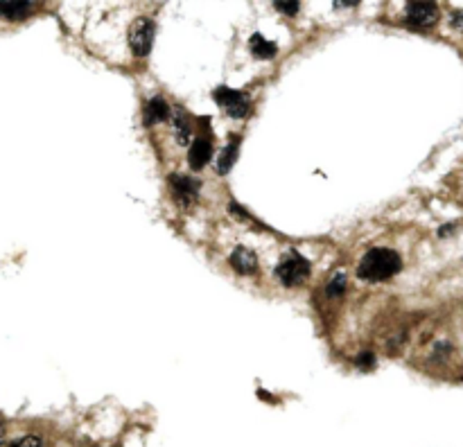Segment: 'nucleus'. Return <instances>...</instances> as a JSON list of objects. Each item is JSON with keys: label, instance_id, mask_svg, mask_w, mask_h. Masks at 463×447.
I'll list each match as a JSON object with an SVG mask.
<instances>
[{"label": "nucleus", "instance_id": "nucleus-6", "mask_svg": "<svg viewBox=\"0 0 463 447\" xmlns=\"http://www.w3.org/2000/svg\"><path fill=\"white\" fill-rule=\"evenodd\" d=\"M438 20V7L434 3H409L407 23L411 27H429Z\"/></svg>", "mask_w": 463, "mask_h": 447}, {"label": "nucleus", "instance_id": "nucleus-19", "mask_svg": "<svg viewBox=\"0 0 463 447\" xmlns=\"http://www.w3.org/2000/svg\"><path fill=\"white\" fill-rule=\"evenodd\" d=\"M450 233H455V224H445V226L438 231V235L445 238V235H450Z\"/></svg>", "mask_w": 463, "mask_h": 447}, {"label": "nucleus", "instance_id": "nucleus-1", "mask_svg": "<svg viewBox=\"0 0 463 447\" xmlns=\"http://www.w3.org/2000/svg\"><path fill=\"white\" fill-rule=\"evenodd\" d=\"M402 269V260L391 249H371L359 260L357 276L364 280H387Z\"/></svg>", "mask_w": 463, "mask_h": 447}, {"label": "nucleus", "instance_id": "nucleus-16", "mask_svg": "<svg viewBox=\"0 0 463 447\" xmlns=\"http://www.w3.org/2000/svg\"><path fill=\"white\" fill-rule=\"evenodd\" d=\"M12 447H43V441L39 439V436H23V439H18Z\"/></svg>", "mask_w": 463, "mask_h": 447}, {"label": "nucleus", "instance_id": "nucleus-11", "mask_svg": "<svg viewBox=\"0 0 463 447\" xmlns=\"http://www.w3.org/2000/svg\"><path fill=\"white\" fill-rule=\"evenodd\" d=\"M237 145H240V140H237V136H233V142H228V145L224 147V151H221V156L217 158V172L219 174H228L230 167H233V163L237 158Z\"/></svg>", "mask_w": 463, "mask_h": 447}, {"label": "nucleus", "instance_id": "nucleus-14", "mask_svg": "<svg viewBox=\"0 0 463 447\" xmlns=\"http://www.w3.org/2000/svg\"><path fill=\"white\" fill-rule=\"evenodd\" d=\"M326 291H328V296H339V294H344L346 291V276L344 273H335L332 280L328 282Z\"/></svg>", "mask_w": 463, "mask_h": 447}, {"label": "nucleus", "instance_id": "nucleus-15", "mask_svg": "<svg viewBox=\"0 0 463 447\" xmlns=\"http://www.w3.org/2000/svg\"><path fill=\"white\" fill-rule=\"evenodd\" d=\"M357 366L359 369H364V371L375 369V355L373 352H361L357 357Z\"/></svg>", "mask_w": 463, "mask_h": 447}, {"label": "nucleus", "instance_id": "nucleus-12", "mask_svg": "<svg viewBox=\"0 0 463 447\" xmlns=\"http://www.w3.org/2000/svg\"><path fill=\"white\" fill-rule=\"evenodd\" d=\"M32 12V3H0V16H5L9 20H18L25 18Z\"/></svg>", "mask_w": 463, "mask_h": 447}, {"label": "nucleus", "instance_id": "nucleus-20", "mask_svg": "<svg viewBox=\"0 0 463 447\" xmlns=\"http://www.w3.org/2000/svg\"><path fill=\"white\" fill-rule=\"evenodd\" d=\"M0 447H3V425H0Z\"/></svg>", "mask_w": 463, "mask_h": 447}, {"label": "nucleus", "instance_id": "nucleus-10", "mask_svg": "<svg viewBox=\"0 0 463 447\" xmlns=\"http://www.w3.org/2000/svg\"><path fill=\"white\" fill-rule=\"evenodd\" d=\"M249 48H251V53H254V57H258V59H271V57L278 53V46L274 43V41H267V39H263L260 34L251 36Z\"/></svg>", "mask_w": 463, "mask_h": 447}, {"label": "nucleus", "instance_id": "nucleus-8", "mask_svg": "<svg viewBox=\"0 0 463 447\" xmlns=\"http://www.w3.org/2000/svg\"><path fill=\"white\" fill-rule=\"evenodd\" d=\"M213 156V145H210L208 138H197L193 145H190V156L188 163L193 170H201Z\"/></svg>", "mask_w": 463, "mask_h": 447}, {"label": "nucleus", "instance_id": "nucleus-9", "mask_svg": "<svg viewBox=\"0 0 463 447\" xmlns=\"http://www.w3.org/2000/svg\"><path fill=\"white\" fill-rule=\"evenodd\" d=\"M167 116H170V109H167V102L163 97H152L147 102V106H145V125L147 127L167 120Z\"/></svg>", "mask_w": 463, "mask_h": 447}, {"label": "nucleus", "instance_id": "nucleus-13", "mask_svg": "<svg viewBox=\"0 0 463 447\" xmlns=\"http://www.w3.org/2000/svg\"><path fill=\"white\" fill-rule=\"evenodd\" d=\"M172 125H174V136L179 140V145H190V138L193 136H190V122L184 111H177Z\"/></svg>", "mask_w": 463, "mask_h": 447}, {"label": "nucleus", "instance_id": "nucleus-17", "mask_svg": "<svg viewBox=\"0 0 463 447\" xmlns=\"http://www.w3.org/2000/svg\"><path fill=\"white\" fill-rule=\"evenodd\" d=\"M450 25L463 32V9H455V12L450 14Z\"/></svg>", "mask_w": 463, "mask_h": 447}, {"label": "nucleus", "instance_id": "nucleus-7", "mask_svg": "<svg viewBox=\"0 0 463 447\" xmlns=\"http://www.w3.org/2000/svg\"><path fill=\"white\" fill-rule=\"evenodd\" d=\"M230 267H233L237 273H242V276H249V273H254L258 269L256 253L247 247H237L233 253H230Z\"/></svg>", "mask_w": 463, "mask_h": 447}, {"label": "nucleus", "instance_id": "nucleus-3", "mask_svg": "<svg viewBox=\"0 0 463 447\" xmlns=\"http://www.w3.org/2000/svg\"><path fill=\"white\" fill-rule=\"evenodd\" d=\"M154 23L149 18H136L132 27H129V46H132V53L136 57H145L149 55L154 43Z\"/></svg>", "mask_w": 463, "mask_h": 447}, {"label": "nucleus", "instance_id": "nucleus-5", "mask_svg": "<svg viewBox=\"0 0 463 447\" xmlns=\"http://www.w3.org/2000/svg\"><path fill=\"white\" fill-rule=\"evenodd\" d=\"M170 188H172V195L174 199L181 203L184 208H188L190 203H195L199 197V181L197 179H190L186 174H172L170 177Z\"/></svg>", "mask_w": 463, "mask_h": 447}, {"label": "nucleus", "instance_id": "nucleus-18", "mask_svg": "<svg viewBox=\"0 0 463 447\" xmlns=\"http://www.w3.org/2000/svg\"><path fill=\"white\" fill-rule=\"evenodd\" d=\"M276 9H280L283 14L294 16L298 9H300V3H276Z\"/></svg>", "mask_w": 463, "mask_h": 447}, {"label": "nucleus", "instance_id": "nucleus-2", "mask_svg": "<svg viewBox=\"0 0 463 447\" xmlns=\"http://www.w3.org/2000/svg\"><path fill=\"white\" fill-rule=\"evenodd\" d=\"M310 276V262L298 256V253H291V256L283 258L276 267V278L287 284V287H294V284L303 282Z\"/></svg>", "mask_w": 463, "mask_h": 447}, {"label": "nucleus", "instance_id": "nucleus-4", "mask_svg": "<svg viewBox=\"0 0 463 447\" xmlns=\"http://www.w3.org/2000/svg\"><path fill=\"white\" fill-rule=\"evenodd\" d=\"M215 102L226 111L230 118H244L249 114V99L240 90L219 86L215 90Z\"/></svg>", "mask_w": 463, "mask_h": 447}]
</instances>
